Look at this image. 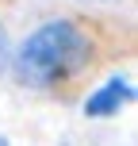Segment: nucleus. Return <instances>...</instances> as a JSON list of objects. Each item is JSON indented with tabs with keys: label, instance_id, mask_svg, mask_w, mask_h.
Segmentation results:
<instances>
[{
	"label": "nucleus",
	"instance_id": "1",
	"mask_svg": "<svg viewBox=\"0 0 138 146\" xmlns=\"http://www.w3.org/2000/svg\"><path fill=\"white\" fill-rule=\"evenodd\" d=\"M92 66V35L85 23L69 19H46L15 46L12 54V77L31 92H54L69 85Z\"/></svg>",
	"mask_w": 138,
	"mask_h": 146
},
{
	"label": "nucleus",
	"instance_id": "2",
	"mask_svg": "<svg viewBox=\"0 0 138 146\" xmlns=\"http://www.w3.org/2000/svg\"><path fill=\"white\" fill-rule=\"evenodd\" d=\"M127 104H134V81L123 77V73H115V77H108L96 92L85 96L81 111H85L88 119H111V115H119Z\"/></svg>",
	"mask_w": 138,
	"mask_h": 146
},
{
	"label": "nucleus",
	"instance_id": "3",
	"mask_svg": "<svg viewBox=\"0 0 138 146\" xmlns=\"http://www.w3.org/2000/svg\"><path fill=\"white\" fill-rule=\"evenodd\" d=\"M12 66V50H8V35H4V23H0V73H8Z\"/></svg>",
	"mask_w": 138,
	"mask_h": 146
},
{
	"label": "nucleus",
	"instance_id": "4",
	"mask_svg": "<svg viewBox=\"0 0 138 146\" xmlns=\"http://www.w3.org/2000/svg\"><path fill=\"white\" fill-rule=\"evenodd\" d=\"M0 146H8V139H4V135H0Z\"/></svg>",
	"mask_w": 138,
	"mask_h": 146
}]
</instances>
